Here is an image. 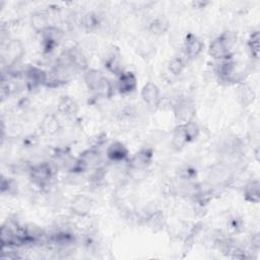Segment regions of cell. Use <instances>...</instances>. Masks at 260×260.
I'll return each mask as SVG.
<instances>
[{"label": "cell", "mask_w": 260, "mask_h": 260, "mask_svg": "<svg viewBox=\"0 0 260 260\" xmlns=\"http://www.w3.org/2000/svg\"><path fill=\"white\" fill-rule=\"evenodd\" d=\"M85 82L92 92L100 96L108 97L112 93V85L98 69H89L85 75Z\"/></svg>", "instance_id": "1"}, {"label": "cell", "mask_w": 260, "mask_h": 260, "mask_svg": "<svg viewBox=\"0 0 260 260\" xmlns=\"http://www.w3.org/2000/svg\"><path fill=\"white\" fill-rule=\"evenodd\" d=\"M234 41L229 34H222L221 36L215 38L208 47V54L212 58L218 61L227 60L232 58L231 48Z\"/></svg>", "instance_id": "2"}, {"label": "cell", "mask_w": 260, "mask_h": 260, "mask_svg": "<svg viewBox=\"0 0 260 260\" xmlns=\"http://www.w3.org/2000/svg\"><path fill=\"white\" fill-rule=\"evenodd\" d=\"M56 171L57 167L55 165L51 163H42L31 168L30 177L34 184L39 187H46L55 176Z\"/></svg>", "instance_id": "3"}, {"label": "cell", "mask_w": 260, "mask_h": 260, "mask_svg": "<svg viewBox=\"0 0 260 260\" xmlns=\"http://www.w3.org/2000/svg\"><path fill=\"white\" fill-rule=\"evenodd\" d=\"M101 163V155L99 151L95 148L86 150L81 154L78 159V166L76 170V174H80L88 169L97 168Z\"/></svg>", "instance_id": "4"}, {"label": "cell", "mask_w": 260, "mask_h": 260, "mask_svg": "<svg viewBox=\"0 0 260 260\" xmlns=\"http://www.w3.org/2000/svg\"><path fill=\"white\" fill-rule=\"evenodd\" d=\"M154 151L152 148H142L128 160V167L131 171H145L152 164Z\"/></svg>", "instance_id": "5"}, {"label": "cell", "mask_w": 260, "mask_h": 260, "mask_svg": "<svg viewBox=\"0 0 260 260\" xmlns=\"http://www.w3.org/2000/svg\"><path fill=\"white\" fill-rule=\"evenodd\" d=\"M93 207H94L93 199L84 194L77 195L70 203L71 212L81 217L89 215L91 213Z\"/></svg>", "instance_id": "6"}, {"label": "cell", "mask_w": 260, "mask_h": 260, "mask_svg": "<svg viewBox=\"0 0 260 260\" xmlns=\"http://www.w3.org/2000/svg\"><path fill=\"white\" fill-rule=\"evenodd\" d=\"M203 50L202 41L193 34H188L183 42V52L187 59L196 58Z\"/></svg>", "instance_id": "7"}, {"label": "cell", "mask_w": 260, "mask_h": 260, "mask_svg": "<svg viewBox=\"0 0 260 260\" xmlns=\"http://www.w3.org/2000/svg\"><path fill=\"white\" fill-rule=\"evenodd\" d=\"M137 88V79L134 73L130 71H123L118 76L116 90L121 95H128L133 93Z\"/></svg>", "instance_id": "8"}, {"label": "cell", "mask_w": 260, "mask_h": 260, "mask_svg": "<svg viewBox=\"0 0 260 260\" xmlns=\"http://www.w3.org/2000/svg\"><path fill=\"white\" fill-rule=\"evenodd\" d=\"M26 78L27 85L30 89H36L40 86L47 85L48 82V73L36 66H31L26 70Z\"/></svg>", "instance_id": "9"}, {"label": "cell", "mask_w": 260, "mask_h": 260, "mask_svg": "<svg viewBox=\"0 0 260 260\" xmlns=\"http://www.w3.org/2000/svg\"><path fill=\"white\" fill-rule=\"evenodd\" d=\"M6 54L10 66L17 64L25 54V47L20 40H11L7 44Z\"/></svg>", "instance_id": "10"}, {"label": "cell", "mask_w": 260, "mask_h": 260, "mask_svg": "<svg viewBox=\"0 0 260 260\" xmlns=\"http://www.w3.org/2000/svg\"><path fill=\"white\" fill-rule=\"evenodd\" d=\"M141 98L150 107H157L161 102V93L157 85L152 82L146 83L141 90Z\"/></svg>", "instance_id": "11"}, {"label": "cell", "mask_w": 260, "mask_h": 260, "mask_svg": "<svg viewBox=\"0 0 260 260\" xmlns=\"http://www.w3.org/2000/svg\"><path fill=\"white\" fill-rule=\"evenodd\" d=\"M175 118L179 124H184L193 120L195 111L193 106L187 101H181L174 107Z\"/></svg>", "instance_id": "12"}, {"label": "cell", "mask_w": 260, "mask_h": 260, "mask_svg": "<svg viewBox=\"0 0 260 260\" xmlns=\"http://www.w3.org/2000/svg\"><path fill=\"white\" fill-rule=\"evenodd\" d=\"M128 157H129V152L122 142L115 141L111 143L107 148V158L111 162L121 163V162L127 161Z\"/></svg>", "instance_id": "13"}, {"label": "cell", "mask_w": 260, "mask_h": 260, "mask_svg": "<svg viewBox=\"0 0 260 260\" xmlns=\"http://www.w3.org/2000/svg\"><path fill=\"white\" fill-rule=\"evenodd\" d=\"M244 197L251 203H258L260 199V184L258 180L248 182L244 187Z\"/></svg>", "instance_id": "14"}, {"label": "cell", "mask_w": 260, "mask_h": 260, "mask_svg": "<svg viewBox=\"0 0 260 260\" xmlns=\"http://www.w3.org/2000/svg\"><path fill=\"white\" fill-rule=\"evenodd\" d=\"M23 234L27 244L37 242L45 236L43 229L35 224H29L25 228H23Z\"/></svg>", "instance_id": "15"}, {"label": "cell", "mask_w": 260, "mask_h": 260, "mask_svg": "<svg viewBox=\"0 0 260 260\" xmlns=\"http://www.w3.org/2000/svg\"><path fill=\"white\" fill-rule=\"evenodd\" d=\"M41 129H42V132L47 135H54L60 129V123L54 115L49 114L43 119L41 124Z\"/></svg>", "instance_id": "16"}, {"label": "cell", "mask_w": 260, "mask_h": 260, "mask_svg": "<svg viewBox=\"0 0 260 260\" xmlns=\"http://www.w3.org/2000/svg\"><path fill=\"white\" fill-rule=\"evenodd\" d=\"M105 67L111 71L112 73H115L119 76L121 72H123V69L121 67V62H120V54L117 50L111 52L105 60Z\"/></svg>", "instance_id": "17"}, {"label": "cell", "mask_w": 260, "mask_h": 260, "mask_svg": "<svg viewBox=\"0 0 260 260\" xmlns=\"http://www.w3.org/2000/svg\"><path fill=\"white\" fill-rule=\"evenodd\" d=\"M169 28H170V24L168 20L162 17H159L153 20L148 26L150 32L156 36L164 35L165 33H167Z\"/></svg>", "instance_id": "18"}, {"label": "cell", "mask_w": 260, "mask_h": 260, "mask_svg": "<svg viewBox=\"0 0 260 260\" xmlns=\"http://www.w3.org/2000/svg\"><path fill=\"white\" fill-rule=\"evenodd\" d=\"M78 109L77 103L69 97H63L58 105V111L67 117L76 115Z\"/></svg>", "instance_id": "19"}, {"label": "cell", "mask_w": 260, "mask_h": 260, "mask_svg": "<svg viewBox=\"0 0 260 260\" xmlns=\"http://www.w3.org/2000/svg\"><path fill=\"white\" fill-rule=\"evenodd\" d=\"M186 143H188V141H187V138H186V135H185V132H184L183 124H179L174 129L171 144H172L173 148L179 151V150L183 148Z\"/></svg>", "instance_id": "20"}, {"label": "cell", "mask_w": 260, "mask_h": 260, "mask_svg": "<svg viewBox=\"0 0 260 260\" xmlns=\"http://www.w3.org/2000/svg\"><path fill=\"white\" fill-rule=\"evenodd\" d=\"M31 24H32L33 29L39 34H42L50 27L48 24L47 17L42 13L34 14L31 19Z\"/></svg>", "instance_id": "21"}, {"label": "cell", "mask_w": 260, "mask_h": 260, "mask_svg": "<svg viewBox=\"0 0 260 260\" xmlns=\"http://www.w3.org/2000/svg\"><path fill=\"white\" fill-rule=\"evenodd\" d=\"M238 97H239V100L242 103V105L249 106L255 100V93L253 92V90L249 86L242 84L239 87Z\"/></svg>", "instance_id": "22"}, {"label": "cell", "mask_w": 260, "mask_h": 260, "mask_svg": "<svg viewBox=\"0 0 260 260\" xmlns=\"http://www.w3.org/2000/svg\"><path fill=\"white\" fill-rule=\"evenodd\" d=\"M183 128H184V132H185L188 143L197 139V137L199 135V132H200V129H199V126L197 125V123L194 120H191V121H188V122L184 123Z\"/></svg>", "instance_id": "23"}, {"label": "cell", "mask_w": 260, "mask_h": 260, "mask_svg": "<svg viewBox=\"0 0 260 260\" xmlns=\"http://www.w3.org/2000/svg\"><path fill=\"white\" fill-rule=\"evenodd\" d=\"M81 25L86 30L93 31V30L97 29L98 26L100 25V19L98 18L97 15H95L93 13H89V14H86L82 17Z\"/></svg>", "instance_id": "24"}, {"label": "cell", "mask_w": 260, "mask_h": 260, "mask_svg": "<svg viewBox=\"0 0 260 260\" xmlns=\"http://www.w3.org/2000/svg\"><path fill=\"white\" fill-rule=\"evenodd\" d=\"M248 48L252 58L257 59L259 56V32L255 31L251 34L248 41Z\"/></svg>", "instance_id": "25"}, {"label": "cell", "mask_w": 260, "mask_h": 260, "mask_svg": "<svg viewBox=\"0 0 260 260\" xmlns=\"http://www.w3.org/2000/svg\"><path fill=\"white\" fill-rule=\"evenodd\" d=\"M184 67H185V61H184V58H182V57H174L172 60H171V62H170V65H169V69H170V71L173 73V75H175V76H178V75H180L182 71H183V69H184Z\"/></svg>", "instance_id": "26"}, {"label": "cell", "mask_w": 260, "mask_h": 260, "mask_svg": "<svg viewBox=\"0 0 260 260\" xmlns=\"http://www.w3.org/2000/svg\"><path fill=\"white\" fill-rule=\"evenodd\" d=\"M18 189V184L13 180H6L5 178L3 179V183H2V190H3V193H5L6 191H8L9 193H14V190H17Z\"/></svg>", "instance_id": "27"}, {"label": "cell", "mask_w": 260, "mask_h": 260, "mask_svg": "<svg viewBox=\"0 0 260 260\" xmlns=\"http://www.w3.org/2000/svg\"><path fill=\"white\" fill-rule=\"evenodd\" d=\"M251 246H252V248H254V249H256V250L259 249V236H258V234L252 236V239H251Z\"/></svg>", "instance_id": "28"}]
</instances>
